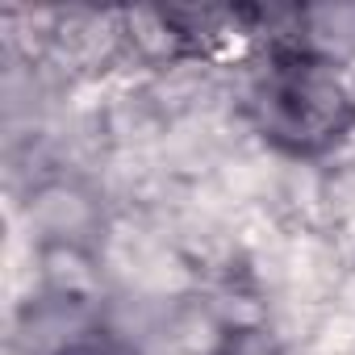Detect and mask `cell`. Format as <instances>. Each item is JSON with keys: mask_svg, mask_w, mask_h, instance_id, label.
<instances>
[{"mask_svg": "<svg viewBox=\"0 0 355 355\" xmlns=\"http://www.w3.org/2000/svg\"><path fill=\"white\" fill-rule=\"evenodd\" d=\"M59 355H142L134 343H125L121 334H109V330H80L71 334Z\"/></svg>", "mask_w": 355, "mask_h": 355, "instance_id": "obj_2", "label": "cell"}, {"mask_svg": "<svg viewBox=\"0 0 355 355\" xmlns=\"http://www.w3.org/2000/svg\"><path fill=\"white\" fill-rule=\"evenodd\" d=\"M214 355H280V347H276V338H272L268 330H259V326H230V330L218 338Z\"/></svg>", "mask_w": 355, "mask_h": 355, "instance_id": "obj_3", "label": "cell"}, {"mask_svg": "<svg viewBox=\"0 0 355 355\" xmlns=\"http://www.w3.org/2000/svg\"><path fill=\"white\" fill-rule=\"evenodd\" d=\"M263 138L288 155H322L355 125V92L309 42L280 46L251 96Z\"/></svg>", "mask_w": 355, "mask_h": 355, "instance_id": "obj_1", "label": "cell"}]
</instances>
